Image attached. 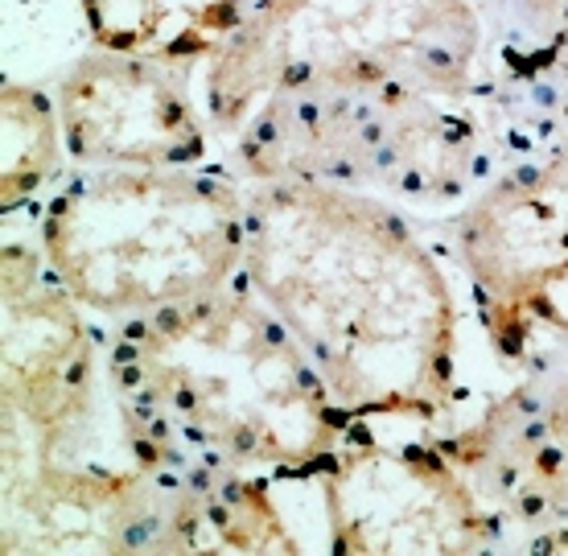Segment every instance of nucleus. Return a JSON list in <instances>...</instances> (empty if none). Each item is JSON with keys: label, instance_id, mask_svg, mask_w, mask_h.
Listing matches in <instances>:
<instances>
[{"label": "nucleus", "instance_id": "1", "mask_svg": "<svg viewBox=\"0 0 568 556\" xmlns=\"http://www.w3.org/2000/svg\"><path fill=\"white\" fill-rule=\"evenodd\" d=\"M243 281L355 421H437L457 396V297L387 202L276 178L247 194Z\"/></svg>", "mask_w": 568, "mask_h": 556}, {"label": "nucleus", "instance_id": "2", "mask_svg": "<svg viewBox=\"0 0 568 556\" xmlns=\"http://www.w3.org/2000/svg\"><path fill=\"white\" fill-rule=\"evenodd\" d=\"M108 375L132 454L170 471L322 474L358 425L247 281L129 317Z\"/></svg>", "mask_w": 568, "mask_h": 556}, {"label": "nucleus", "instance_id": "3", "mask_svg": "<svg viewBox=\"0 0 568 556\" xmlns=\"http://www.w3.org/2000/svg\"><path fill=\"white\" fill-rule=\"evenodd\" d=\"M483 46L466 0H256L206 71V112L240 132L281 95L457 100Z\"/></svg>", "mask_w": 568, "mask_h": 556}, {"label": "nucleus", "instance_id": "4", "mask_svg": "<svg viewBox=\"0 0 568 556\" xmlns=\"http://www.w3.org/2000/svg\"><path fill=\"white\" fill-rule=\"evenodd\" d=\"M42 256L83 310L112 317L170 310L243 272L247 199L185 165L91 170L45 206Z\"/></svg>", "mask_w": 568, "mask_h": 556}, {"label": "nucleus", "instance_id": "5", "mask_svg": "<svg viewBox=\"0 0 568 556\" xmlns=\"http://www.w3.org/2000/svg\"><path fill=\"white\" fill-rule=\"evenodd\" d=\"M469 153L474 132L445 100L408 95H281L240 129V158L256 182L384 185L420 202L462 194Z\"/></svg>", "mask_w": 568, "mask_h": 556}, {"label": "nucleus", "instance_id": "6", "mask_svg": "<svg viewBox=\"0 0 568 556\" xmlns=\"http://www.w3.org/2000/svg\"><path fill=\"white\" fill-rule=\"evenodd\" d=\"M457 260L507 358L568 351V144L498 178L457 219Z\"/></svg>", "mask_w": 568, "mask_h": 556}, {"label": "nucleus", "instance_id": "7", "mask_svg": "<svg viewBox=\"0 0 568 556\" xmlns=\"http://www.w3.org/2000/svg\"><path fill=\"white\" fill-rule=\"evenodd\" d=\"M329 553H486L503 515L440 445L351 442L322 471Z\"/></svg>", "mask_w": 568, "mask_h": 556}, {"label": "nucleus", "instance_id": "8", "mask_svg": "<svg viewBox=\"0 0 568 556\" xmlns=\"http://www.w3.org/2000/svg\"><path fill=\"white\" fill-rule=\"evenodd\" d=\"M4 334H0V428L4 471L67 457L95 392V338L83 305L58 285L45 256L4 243Z\"/></svg>", "mask_w": 568, "mask_h": 556}, {"label": "nucleus", "instance_id": "9", "mask_svg": "<svg viewBox=\"0 0 568 556\" xmlns=\"http://www.w3.org/2000/svg\"><path fill=\"white\" fill-rule=\"evenodd\" d=\"M182 471L45 457L4 471L0 548L17 553H161Z\"/></svg>", "mask_w": 568, "mask_h": 556}, {"label": "nucleus", "instance_id": "10", "mask_svg": "<svg viewBox=\"0 0 568 556\" xmlns=\"http://www.w3.org/2000/svg\"><path fill=\"white\" fill-rule=\"evenodd\" d=\"M71 161L87 170L190 165L206 153V124L170 58L87 54L54 87Z\"/></svg>", "mask_w": 568, "mask_h": 556}, {"label": "nucleus", "instance_id": "11", "mask_svg": "<svg viewBox=\"0 0 568 556\" xmlns=\"http://www.w3.org/2000/svg\"><path fill=\"white\" fill-rule=\"evenodd\" d=\"M498 515L548 532L536 548L568 553V371L495 400L478 425L437 442Z\"/></svg>", "mask_w": 568, "mask_h": 556}, {"label": "nucleus", "instance_id": "12", "mask_svg": "<svg viewBox=\"0 0 568 556\" xmlns=\"http://www.w3.org/2000/svg\"><path fill=\"white\" fill-rule=\"evenodd\" d=\"M268 491L231 471H182L161 553H297Z\"/></svg>", "mask_w": 568, "mask_h": 556}, {"label": "nucleus", "instance_id": "13", "mask_svg": "<svg viewBox=\"0 0 568 556\" xmlns=\"http://www.w3.org/2000/svg\"><path fill=\"white\" fill-rule=\"evenodd\" d=\"M0 206L13 211L29 202L58 173L67 153L58 103L42 87L4 79V103H0Z\"/></svg>", "mask_w": 568, "mask_h": 556}, {"label": "nucleus", "instance_id": "14", "mask_svg": "<svg viewBox=\"0 0 568 556\" xmlns=\"http://www.w3.org/2000/svg\"><path fill=\"white\" fill-rule=\"evenodd\" d=\"M91 29L103 50L112 54H141L153 46L156 29L165 26V0H83Z\"/></svg>", "mask_w": 568, "mask_h": 556}]
</instances>
